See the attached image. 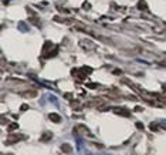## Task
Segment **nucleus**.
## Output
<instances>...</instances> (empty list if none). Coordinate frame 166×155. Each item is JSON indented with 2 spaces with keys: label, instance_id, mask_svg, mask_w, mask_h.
Here are the masks:
<instances>
[{
  "label": "nucleus",
  "instance_id": "1",
  "mask_svg": "<svg viewBox=\"0 0 166 155\" xmlns=\"http://www.w3.org/2000/svg\"><path fill=\"white\" fill-rule=\"evenodd\" d=\"M75 141H77V149H78V152H81V154L88 152L87 148H84V142H82V139L79 138V137H75Z\"/></svg>",
  "mask_w": 166,
  "mask_h": 155
},
{
  "label": "nucleus",
  "instance_id": "2",
  "mask_svg": "<svg viewBox=\"0 0 166 155\" xmlns=\"http://www.w3.org/2000/svg\"><path fill=\"white\" fill-rule=\"evenodd\" d=\"M165 123H166V120H165Z\"/></svg>",
  "mask_w": 166,
  "mask_h": 155
}]
</instances>
